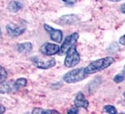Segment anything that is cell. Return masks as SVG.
I'll use <instances>...</instances> for the list:
<instances>
[{
    "mask_svg": "<svg viewBox=\"0 0 125 114\" xmlns=\"http://www.w3.org/2000/svg\"><path fill=\"white\" fill-rule=\"evenodd\" d=\"M115 62V58L112 57H105L91 62L84 68V71L87 74H93L104 70L110 67Z\"/></svg>",
    "mask_w": 125,
    "mask_h": 114,
    "instance_id": "1",
    "label": "cell"
},
{
    "mask_svg": "<svg viewBox=\"0 0 125 114\" xmlns=\"http://www.w3.org/2000/svg\"><path fill=\"white\" fill-rule=\"evenodd\" d=\"M87 74L84 67L74 69L66 73L63 77V80L67 84H74L83 80L87 77Z\"/></svg>",
    "mask_w": 125,
    "mask_h": 114,
    "instance_id": "2",
    "label": "cell"
},
{
    "mask_svg": "<svg viewBox=\"0 0 125 114\" xmlns=\"http://www.w3.org/2000/svg\"><path fill=\"white\" fill-rule=\"evenodd\" d=\"M80 61H81L80 55L77 51V48L74 45L67 51L64 64L66 67L71 68L78 65L80 63Z\"/></svg>",
    "mask_w": 125,
    "mask_h": 114,
    "instance_id": "3",
    "label": "cell"
},
{
    "mask_svg": "<svg viewBox=\"0 0 125 114\" xmlns=\"http://www.w3.org/2000/svg\"><path fill=\"white\" fill-rule=\"evenodd\" d=\"M78 38H79V34L78 32H74V33H72L67 36L60 47V50H59V52L58 53V55L62 56L65 55L70 48L76 44V42L78 41Z\"/></svg>",
    "mask_w": 125,
    "mask_h": 114,
    "instance_id": "4",
    "label": "cell"
},
{
    "mask_svg": "<svg viewBox=\"0 0 125 114\" xmlns=\"http://www.w3.org/2000/svg\"><path fill=\"white\" fill-rule=\"evenodd\" d=\"M31 61L34 64V65L39 69H49L53 67L55 65L56 61L54 58H50L48 60H44L39 57H31Z\"/></svg>",
    "mask_w": 125,
    "mask_h": 114,
    "instance_id": "5",
    "label": "cell"
},
{
    "mask_svg": "<svg viewBox=\"0 0 125 114\" xmlns=\"http://www.w3.org/2000/svg\"><path fill=\"white\" fill-rule=\"evenodd\" d=\"M26 28L22 25H18L14 23H9L6 25V31L11 37H18L22 35Z\"/></svg>",
    "mask_w": 125,
    "mask_h": 114,
    "instance_id": "6",
    "label": "cell"
},
{
    "mask_svg": "<svg viewBox=\"0 0 125 114\" xmlns=\"http://www.w3.org/2000/svg\"><path fill=\"white\" fill-rule=\"evenodd\" d=\"M59 50H60V47L58 45L48 42L43 44L40 48L41 52L47 56H52L55 55V54H58L59 52Z\"/></svg>",
    "mask_w": 125,
    "mask_h": 114,
    "instance_id": "7",
    "label": "cell"
},
{
    "mask_svg": "<svg viewBox=\"0 0 125 114\" xmlns=\"http://www.w3.org/2000/svg\"><path fill=\"white\" fill-rule=\"evenodd\" d=\"M44 28L45 29V31L48 32V33L49 34L50 38L52 41H55L57 43L62 42V38H63V34H62V31L61 30L54 28L47 24L44 25Z\"/></svg>",
    "mask_w": 125,
    "mask_h": 114,
    "instance_id": "8",
    "label": "cell"
},
{
    "mask_svg": "<svg viewBox=\"0 0 125 114\" xmlns=\"http://www.w3.org/2000/svg\"><path fill=\"white\" fill-rule=\"evenodd\" d=\"M74 106L78 107H82L84 109H87L89 106V102L88 100L85 99V96L83 93L78 92L76 95V97L74 99Z\"/></svg>",
    "mask_w": 125,
    "mask_h": 114,
    "instance_id": "9",
    "label": "cell"
},
{
    "mask_svg": "<svg viewBox=\"0 0 125 114\" xmlns=\"http://www.w3.org/2000/svg\"><path fill=\"white\" fill-rule=\"evenodd\" d=\"M15 90H18V88L14 81L0 83V94H8Z\"/></svg>",
    "mask_w": 125,
    "mask_h": 114,
    "instance_id": "10",
    "label": "cell"
},
{
    "mask_svg": "<svg viewBox=\"0 0 125 114\" xmlns=\"http://www.w3.org/2000/svg\"><path fill=\"white\" fill-rule=\"evenodd\" d=\"M59 21H61L60 23L64 25H74L78 22V18L75 15H63L62 17L59 19Z\"/></svg>",
    "mask_w": 125,
    "mask_h": 114,
    "instance_id": "11",
    "label": "cell"
},
{
    "mask_svg": "<svg viewBox=\"0 0 125 114\" xmlns=\"http://www.w3.org/2000/svg\"><path fill=\"white\" fill-rule=\"evenodd\" d=\"M18 52L21 54H27L29 53L32 50V45L31 42H25V43H21V44L17 45L16 47Z\"/></svg>",
    "mask_w": 125,
    "mask_h": 114,
    "instance_id": "12",
    "label": "cell"
},
{
    "mask_svg": "<svg viewBox=\"0 0 125 114\" xmlns=\"http://www.w3.org/2000/svg\"><path fill=\"white\" fill-rule=\"evenodd\" d=\"M22 8V4L18 1H11L8 5V9L11 12H17Z\"/></svg>",
    "mask_w": 125,
    "mask_h": 114,
    "instance_id": "13",
    "label": "cell"
},
{
    "mask_svg": "<svg viewBox=\"0 0 125 114\" xmlns=\"http://www.w3.org/2000/svg\"><path fill=\"white\" fill-rule=\"evenodd\" d=\"M31 113L40 114V113H58V112L56 110H44V109H42V108H35Z\"/></svg>",
    "mask_w": 125,
    "mask_h": 114,
    "instance_id": "14",
    "label": "cell"
},
{
    "mask_svg": "<svg viewBox=\"0 0 125 114\" xmlns=\"http://www.w3.org/2000/svg\"><path fill=\"white\" fill-rule=\"evenodd\" d=\"M7 71L2 66L0 65V83H2L4 81H5V80L7 78Z\"/></svg>",
    "mask_w": 125,
    "mask_h": 114,
    "instance_id": "15",
    "label": "cell"
},
{
    "mask_svg": "<svg viewBox=\"0 0 125 114\" xmlns=\"http://www.w3.org/2000/svg\"><path fill=\"white\" fill-rule=\"evenodd\" d=\"M103 111L107 113H111V114H115L117 113L116 108L112 106V105H107L104 106V109H103Z\"/></svg>",
    "mask_w": 125,
    "mask_h": 114,
    "instance_id": "16",
    "label": "cell"
},
{
    "mask_svg": "<svg viewBox=\"0 0 125 114\" xmlns=\"http://www.w3.org/2000/svg\"><path fill=\"white\" fill-rule=\"evenodd\" d=\"M15 82V85L17 86V88L19 89V87H22V86H25L26 84H27V80L25 78H23V77H21V78H19L18 80H16Z\"/></svg>",
    "mask_w": 125,
    "mask_h": 114,
    "instance_id": "17",
    "label": "cell"
},
{
    "mask_svg": "<svg viewBox=\"0 0 125 114\" xmlns=\"http://www.w3.org/2000/svg\"><path fill=\"white\" fill-rule=\"evenodd\" d=\"M124 79H125L124 74L121 73V74H118L115 76V77H114V81H115L116 84H120V83L123 82Z\"/></svg>",
    "mask_w": 125,
    "mask_h": 114,
    "instance_id": "18",
    "label": "cell"
},
{
    "mask_svg": "<svg viewBox=\"0 0 125 114\" xmlns=\"http://www.w3.org/2000/svg\"><path fill=\"white\" fill-rule=\"evenodd\" d=\"M118 50H119V45L116 42H113L107 49V51H110L111 53H115Z\"/></svg>",
    "mask_w": 125,
    "mask_h": 114,
    "instance_id": "19",
    "label": "cell"
},
{
    "mask_svg": "<svg viewBox=\"0 0 125 114\" xmlns=\"http://www.w3.org/2000/svg\"><path fill=\"white\" fill-rule=\"evenodd\" d=\"M78 113V109L77 106L75 107H72L69 110H68V113H74V114H76Z\"/></svg>",
    "mask_w": 125,
    "mask_h": 114,
    "instance_id": "20",
    "label": "cell"
},
{
    "mask_svg": "<svg viewBox=\"0 0 125 114\" xmlns=\"http://www.w3.org/2000/svg\"><path fill=\"white\" fill-rule=\"evenodd\" d=\"M62 1H63L64 2L67 3L68 5H74L77 2L78 0H62Z\"/></svg>",
    "mask_w": 125,
    "mask_h": 114,
    "instance_id": "21",
    "label": "cell"
},
{
    "mask_svg": "<svg viewBox=\"0 0 125 114\" xmlns=\"http://www.w3.org/2000/svg\"><path fill=\"white\" fill-rule=\"evenodd\" d=\"M119 43H120L121 45L125 46V35H124L123 36H121L120 38V39H119Z\"/></svg>",
    "mask_w": 125,
    "mask_h": 114,
    "instance_id": "22",
    "label": "cell"
},
{
    "mask_svg": "<svg viewBox=\"0 0 125 114\" xmlns=\"http://www.w3.org/2000/svg\"><path fill=\"white\" fill-rule=\"evenodd\" d=\"M5 112V108L4 107V106H2L1 104H0V114L4 113Z\"/></svg>",
    "mask_w": 125,
    "mask_h": 114,
    "instance_id": "23",
    "label": "cell"
},
{
    "mask_svg": "<svg viewBox=\"0 0 125 114\" xmlns=\"http://www.w3.org/2000/svg\"><path fill=\"white\" fill-rule=\"evenodd\" d=\"M120 9H121V12H123L124 14H125V3L121 5Z\"/></svg>",
    "mask_w": 125,
    "mask_h": 114,
    "instance_id": "24",
    "label": "cell"
},
{
    "mask_svg": "<svg viewBox=\"0 0 125 114\" xmlns=\"http://www.w3.org/2000/svg\"><path fill=\"white\" fill-rule=\"evenodd\" d=\"M108 1H110V2H120V1H121V0H108Z\"/></svg>",
    "mask_w": 125,
    "mask_h": 114,
    "instance_id": "25",
    "label": "cell"
},
{
    "mask_svg": "<svg viewBox=\"0 0 125 114\" xmlns=\"http://www.w3.org/2000/svg\"><path fill=\"white\" fill-rule=\"evenodd\" d=\"M1 35H2V31H1V28H0V36H1Z\"/></svg>",
    "mask_w": 125,
    "mask_h": 114,
    "instance_id": "26",
    "label": "cell"
},
{
    "mask_svg": "<svg viewBox=\"0 0 125 114\" xmlns=\"http://www.w3.org/2000/svg\"><path fill=\"white\" fill-rule=\"evenodd\" d=\"M124 72L125 73V65H124Z\"/></svg>",
    "mask_w": 125,
    "mask_h": 114,
    "instance_id": "27",
    "label": "cell"
},
{
    "mask_svg": "<svg viewBox=\"0 0 125 114\" xmlns=\"http://www.w3.org/2000/svg\"><path fill=\"white\" fill-rule=\"evenodd\" d=\"M123 96H124L125 97V91L124 92V94H123Z\"/></svg>",
    "mask_w": 125,
    "mask_h": 114,
    "instance_id": "28",
    "label": "cell"
}]
</instances>
